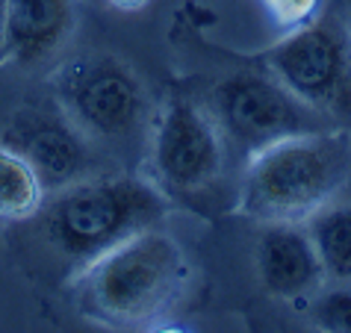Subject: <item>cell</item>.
<instances>
[{
  "label": "cell",
  "mask_w": 351,
  "mask_h": 333,
  "mask_svg": "<svg viewBox=\"0 0 351 333\" xmlns=\"http://www.w3.org/2000/svg\"><path fill=\"white\" fill-rule=\"evenodd\" d=\"M165 215V198L136 177H83L51 192L38 210V227L60 257L89 266L101 254L154 227Z\"/></svg>",
  "instance_id": "3957f363"
},
{
  "label": "cell",
  "mask_w": 351,
  "mask_h": 333,
  "mask_svg": "<svg viewBox=\"0 0 351 333\" xmlns=\"http://www.w3.org/2000/svg\"><path fill=\"white\" fill-rule=\"evenodd\" d=\"M224 139L219 124L189 101H174L154 136V171L171 192L207 189L221 174Z\"/></svg>",
  "instance_id": "ba28073f"
},
{
  "label": "cell",
  "mask_w": 351,
  "mask_h": 333,
  "mask_svg": "<svg viewBox=\"0 0 351 333\" xmlns=\"http://www.w3.org/2000/svg\"><path fill=\"white\" fill-rule=\"evenodd\" d=\"M313 321L322 330L351 333V283H339L322 292L313 304Z\"/></svg>",
  "instance_id": "4fadbf2b"
},
{
  "label": "cell",
  "mask_w": 351,
  "mask_h": 333,
  "mask_svg": "<svg viewBox=\"0 0 351 333\" xmlns=\"http://www.w3.org/2000/svg\"><path fill=\"white\" fill-rule=\"evenodd\" d=\"M325 278L351 283V204H328L307 219Z\"/></svg>",
  "instance_id": "8fae6325"
},
{
  "label": "cell",
  "mask_w": 351,
  "mask_h": 333,
  "mask_svg": "<svg viewBox=\"0 0 351 333\" xmlns=\"http://www.w3.org/2000/svg\"><path fill=\"white\" fill-rule=\"evenodd\" d=\"M6 3L9 0H0V60L6 56Z\"/></svg>",
  "instance_id": "9a60e30c"
},
{
  "label": "cell",
  "mask_w": 351,
  "mask_h": 333,
  "mask_svg": "<svg viewBox=\"0 0 351 333\" xmlns=\"http://www.w3.org/2000/svg\"><path fill=\"white\" fill-rule=\"evenodd\" d=\"M186 274L178 242L148 227L83 266L74 298L86 316L104 325H148L174 304Z\"/></svg>",
  "instance_id": "7a4b0ae2"
},
{
  "label": "cell",
  "mask_w": 351,
  "mask_h": 333,
  "mask_svg": "<svg viewBox=\"0 0 351 333\" xmlns=\"http://www.w3.org/2000/svg\"><path fill=\"white\" fill-rule=\"evenodd\" d=\"M56 103L89 139H121L145 115V89L128 62L86 53L56 74Z\"/></svg>",
  "instance_id": "8992f818"
},
{
  "label": "cell",
  "mask_w": 351,
  "mask_h": 333,
  "mask_svg": "<svg viewBox=\"0 0 351 333\" xmlns=\"http://www.w3.org/2000/svg\"><path fill=\"white\" fill-rule=\"evenodd\" d=\"M45 183L21 153L0 142V219L27 221L36 219L45 204Z\"/></svg>",
  "instance_id": "7c38bea8"
},
{
  "label": "cell",
  "mask_w": 351,
  "mask_h": 333,
  "mask_svg": "<svg viewBox=\"0 0 351 333\" xmlns=\"http://www.w3.org/2000/svg\"><path fill=\"white\" fill-rule=\"evenodd\" d=\"M348 174L351 139L346 133L325 127L287 136L248 156L239 207L266 224H301L334 201Z\"/></svg>",
  "instance_id": "6da1fadb"
},
{
  "label": "cell",
  "mask_w": 351,
  "mask_h": 333,
  "mask_svg": "<svg viewBox=\"0 0 351 333\" xmlns=\"http://www.w3.org/2000/svg\"><path fill=\"white\" fill-rule=\"evenodd\" d=\"M112 3H119V6H124V9H136V6H142L145 0H112Z\"/></svg>",
  "instance_id": "2e32d148"
},
{
  "label": "cell",
  "mask_w": 351,
  "mask_h": 333,
  "mask_svg": "<svg viewBox=\"0 0 351 333\" xmlns=\"http://www.w3.org/2000/svg\"><path fill=\"white\" fill-rule=\"evenodd\" d=\"M260 3L266 6V12L271 18H275V24L289 27V30L307 24L319 9V0H260Z\"/></svg>",
  "instance_id": "5bb4252c"
},
{
  "label": "cell",
  "mask_w": 351,
  "mask_h": 333,
  "mask_svg": "<svg viewBox=\"0 0 351 333\" xmlns=\"http://www.w3.org/2000/svg\"><path fill=\"white\" fill-rule=\"evenodd\" d=\"M348 27H351V12H348Z\"/></svg>",
  "instance_id": "e0dca14e"
},
{
  "label": "cell",
  "mask_w": 351,
  "mask_h": 333,
  "mask_svg": "<svg viewBox=\"0 0 351 333\" xmlns=\"http://www.w3.org/2000/svg\"><path fill=\"white\" fill-rule=\"evenodd\" d=\"M74 24V0H9L6 56H12L21 68H36L68 42Z\"/></svg>",
  "instance_id": "30bf717a"
},
{
  "label": "cell",
  "mask_w": 351,
  "mask_h": 333,
  "mask_svg": "<svg viewBox=\"0 0 351 333\" xmlns=\"http://www.w3.org/2000/svg\"><path fill=\"white\" fill-rule=\"evenodd\" d=\"M213 103L221 139L248 156L287 136L330 127V119L292 95L271 71H242L228 77L216 86Z\"/></svg>",
  "instance_id": "5b68a950"
},
{
  "label": "cell",
  "mask_w": 351,
  "mask_h": 333,
  "mask_svg": "<svg viewBox=\"0 0 351 333\" xmlns=\"http://www.w3.org/2000/svg\"><path fill=\"white\" fill-rule=\"evenodd\" d=\"M0 142L33 165L47 192L89 177L95 165L89 136L68 119L60 103H36L18 110Z\"/></svg>",
  "instance_id": "52a82bcc"
},
{
  "label": "cell",
  "mask_w": 351,
  "mask_h": 333,
  "mask_svg": "<svg viewBox=\"0 0 351 333\" xmlns=\"http://www.w3.org/2000/svg\"><path fill=\"white\" fill-rule=\"evenodd\" d=\"M257 274L263 289L280 301L307 298L325 283V269L310 233L289 221L263 230L257 242Z\"/></svg>",
  "instance_id": "9c48e42d"
},
{
  "label": "cell",
  "mask_w": 351,
  "mask_h": 333,
  "mask_svg": "<svg viewBox=\"0 0 351 333\" xmlns=\"http://www.w3.org/2000/svg\"><path fill=\"white\" fill-rule=\"evenodd\" d=\"M269 71L325 119H351V27L310 18L266 53Z\"/></svg>",
  "instance_id": "277c9868"
}]
</instances>
